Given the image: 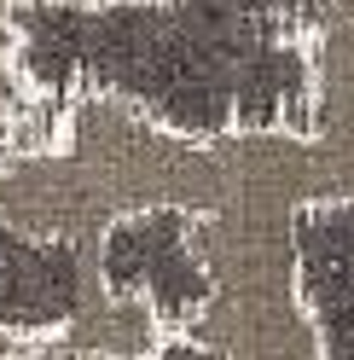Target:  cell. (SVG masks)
<instances>
[{
	"label": "cell",
	"mask_w": 354,
	"mask_h": 360,
	"mask_svg": "<svg viewBox=\"0 0 354 360\" xmlns=\"http://www.w3.org/2000/svg\"><path fill=\"white\" fill-rule=\"evenodd\" d=\"M24 99H29V76L18 64V0H0V140L12 134Z\"/></svg>",
	"instance_id": "1"
},
{
	"label": "cell",
	"mask_w": 354,
	"mask_h": 360,
	"mask_svg": "<svg viewBox=\"0 0 354 360\" xmlns=\"http://www.w3.org/2000/svg\"><path fill=\"white\" fill-rule=\"evenodd\" d=\"M18 6H70V12H87V6H134V0H18Z\"/></svg>",
	"instance_id": "2"
},
{
	"label": "cell",
	"mask_w": 354,
	"mask_h": 360,
	"mask_svg": "<svg viewBox=\"0 0 354 360\" xmlns=\"http://www.w3.org/2000/svg\"><path fill=\"white\" fill-rule=\"evenodd\" d=\"M0 349H29L24 337H12V331H0Z\"/></svg>",
	"instance_id": "3"
}]
</instances>
